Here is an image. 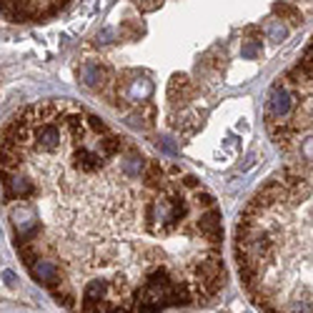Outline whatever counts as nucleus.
<instances>
[{"instance_id": "obj_1", "label": "nucleus", "mask_w": 313, "mask_h": 313, "mask_svg": "<svg viewBox=\"0 0 313 313\" xmlns=\"http://www.w3.org/2000/svg\"><path fill=\"white\" fill-rule=\"evenodd\" d=\"M0 186L25 268L50 263L55 301L75 306L73 278L105 281L128 313L198 301L193 263L171 241L221 251L216 198L196 176L150 161L100 118L73 103L18 113L0 135Z\"/></svg>"}, {"instance_id": "obj_2", "label": "nucleus", "mask_w": 313, "mask_h": 313, "mask_svg": "<svg viewBox=\"0 0 313 313\" xmlns=\"http://www.w3.org/2000/svg\"><path fill=\"white\" fill-rule=\"evenodd\" d=\"M266 125L301 168L313 171V40L278 78L266 105Z\"/></svg>"}, {"instance_id": "obj_3", "label": "nucleus", "mask_w": 313, "mask_h": 313, "mask_svg": "<svg viewBox=\"0 0 313 313\" xmlns=\"http://www.w3.org/2000/svg\"><path fill=\"white\" fill-rule=\"evenodd\" d=\"M65 3L68 0H0V13L10 18H43Z\"/></svg>"}, {"instance_id": "obj_4", "label": "nucleus", "mask_w": 313, "mask_h": 313, "mask_svg": "<svg viewBox=\"0 0 313 313\" xmlns=\"http://www.w3.org/2000/svg\"><path fill=\"white\" fill-rule=\"evenodd\" d=\"M3 278H5V283H8V286H15V276H13L10 271H5V273H3Z\"/></svg>"}]
</instances>
